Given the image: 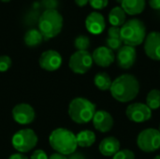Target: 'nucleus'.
Returning a JSON list of instances; mask_svg holds the SVG:
<instances>
[{
	"instance_id": "1",
	"label": "nucleus",
	"mask_w": 160,
	"mask_h": 159,
	"mask_svg": "<svg viewBox=\"0 0 160 159\" xmlns=\"http://www.w3.org/2000/svg\"><path fill=\"white\" fill-rule=\"evenodd\" d=\"M112 97L119 102H129L136 98L140 92V82L131 74H123L116 78L111 86Z\"/></svg>"
},
{
	"instance_id": "2",
	"label": "nucleus",
	"mask_w": 160,
	"mask_h": 159,
	"mask_svg": "<svg viewBox=\"0 0 160 159\" xmlns=\"http://www.w3.org/2000/svg\"><path fill=\"white\" fill-rule=\"evenodd\" d=\"M49 143L56 153L64 156H70L78 147L76 135L64 127L56 128L50 134Z\"/></svg>"
},
{
	"instance_id": "3",
	"label": "nucleus",
	"mask_w": 160,
	"mask_h": 159,
	"mask_svg": "<svg viewBox=\"0 0 160 159\" xmlns=\"http://www.w3.org/2000/svg\"><path fill=\"white\" fill-rule=\"evenodd\" d=\"M146 26L139 19H130L121 26V40L125 45L136 47L144 42Z\"/></svg>"
},
{
	"instance_id": "4",
	"label": "nucleus",
	"mask_w": 160,
	"mask_h": 159,
	"mask_svg": "<svg viewBox=\"0 0 160 159\" xmlns=\"http://www.w3.org/2000/svg\"><path fill=\"white\" fill-rule=\"evenodd\" d=\"M38 30L43 38L55 37L63 28V17L56 9H47L39 16Z\"/></svg>"
},
{
	"instance_id": "5",
	"label": "nucleus",
	"mask_w": 160,
	"mask_h": 159,
	"mask_svg": "<svg viewBox=\"0 0 160 159\" xmlns=\"http://www.w3.org/2000/svg\"><path fill=\"white\" fill-rule=\"evenodd\" d=\"M96 112V105L84 97L73 98L68 106L69 117L73 122L80 125L92 121Z\"/></svg>"
},
{
	"instance_id": "6",
	"label": "nucleus",
	"mask_w": 160,
	"mask_h": 159,
	"mask_svg": "<svg viewBox=\"0 0 160 159\" xmlns=\"http://www.w3.org/2000/svg\"><path fill=\"white\" fill-rule=\"evenodd\" d=\"M38 142V139L36 132L30 128H23L17 131L11 139L13 148L22 154L28 153L33 150Z\"/></svg>"
},
{
	"instance_id": "7",
	"label": "nucleus",
	"mask_w": 160,
	"mask_h": 159,
	"mask_svg": "<svg viewBox=\"0 0 160 159\" xmlns=\"http://www.w3.org/2000/svg\"><path fill=\"white\" fill-rule=\"evenodd\" d=\"M138 147L144 153H153L160 148V132L158 129L146 128L137 138Z\"/></svg>"
},
{
	"instance_id": "8",
	"label": "nucleus",
	"mask_w": 160,
	"mask_h": 159,
	"mask_svg": "<svg viewBox=\"0 0 160 159\" xmlns=\"http://www.w3.org/2000/svg\"><path fill=\"white\" fill-rule=\"evenodd\" d=\"M92 54L88 51H77L69 58V68L76 74H84L93 66Z\"/></svg>"
},
{
	"instance_id": "9",
	"label": "nucleus",
	"mask_w": 160,
	"mask_h": 159,
	"mask_svg": "<svg viewBox=\"0 0 160 159\" xmlns=\"http://www.w3.org/2000/svg\"><path fill=\"white\" fill-rule=\"evenodd\" d=\"M128 118L134 123H144L151 119L152 110L144 103H132L126 110Z\"/></svg>"
},
{
	"instance_id": "10",
	"label": "nucleus",
	"mask_w": 160,
	"mask_h": 159,
	"mask_svg": "<svg viewBox=\"0 0 160 159\" xmlns=\"http://www.w3.org/2000/svg\"><path fill=\"white\" fill-rule=\"evenodd\" d=\"M12 117L13 120L20 125H29L31 124L36 117L35 110L33 107L27 103H20L14 106L12 109Z\"/></svg>"
},
{
	"instance_id": "11",
	"label": "nucleus",
	"mask_w": 160,
	"mask_h": 159,
	"mask_svg": "<svg viewBox=\"0 0 160 159\" xmlns=\"http://www.w3.org/2000/svg\"><path fill=\"white\" fill-rule=\"evenodd\" d=\"M62 61V56L58 52L54 50H48L41 53L38 63L42 69L47 71H55L60 68Z\"/></svg>"
},
{
	"instance_id": "12",
	"label": "nucleus",
	"mask_w": 160,
	"mask_h": 159,
	"mask_svg": "<svg viewBox=\"0 0 160 159\" xmlns=\"http://www.w3.org/2000/svg\"><path fill=\"white\" fill-rule=\"evenodd\" d=\"M144 52L150 59L160 61V32L154 31L146 36Z\"/></svg>"
},
{
	"instance_id": "13",
	"label": "nucleus",
	"mask_w": 160,
	"mask_h": 159,
	"mask_svg": "<svg viewBox=\"0 0 160 159\" xmlns=\"http://www.w3.org/2000/svg\"><path fill=\"white\" fill-rule=\"evenodd\" d=\"M137 58V52L136 49L131 46H122L116 55V61L118 66L123 69H128L130 68L136 61Z\"/></svg>"
},
{
	"instance_id": "14",
	"label": "nucleus",
	"mask_w": 160,
	"mask_h": 159,
	"mask_svg": "<svg viewBox=\"0 0 160 159\" xmlns=\"http://www.w3.org/2000/svg\"><path fill=\"white\" fill-rule=\"evenodd\" d=\"M85 27L87 31L93 35L101 34L106 27V22H105V19L103 15L98 11L91 12L86 17Z\"/></svg>"
},
{
	"instance_id": "15",
	"label": "nucleus",
	"mask_w": 160,
	"mask_h": 159,
	"mask_svg": "<svg viewBox=\"0 0 160 159\" xmlns=\"http://www.w3.org/2000/svg\"><path fill=\"white\" fill-rule=\"evenodd\" d=\"M93 61L99 67H110L115 60V54L113 51L106 46L97 48L92 53Z\"/></svg>"
},
{
	"instance_id": "16",
	"label": "nucleus",
	"mask_w": 160,
	"mask_h": 159,
	"mask_svg": "<svg viewBox=\"0 0 160 159\" xmlns=\"http://www.w3.org/2000/svg\"><path fill=\"white\" fill-rule=\"evenodd\" d=\"M92 122L95 128L102 133L109 132L113 127V118L111 113L106 111L96 112Z\"/></svg>"
},
{
	"instance_id": "17",
	"label": "nucleus",
	"mask_w": 160,
	"mask_h": 159,
	"mask_svg": "<svg viewBox=\"0 0 160 159\" xmlns=\"http://www.w3.org/2000/svg\"><path fill=\"white\" fill-rule=\"evenodd\" d=\"M99 152L105 157H113L120 151V142L114 137H107L101 141L98 146Z\"/></svg>"
},
{
	"instance_id": "18",
	"label": "nucleus",
	"mask_w": 160,
	"mask_h": 159,
	"mask_svg": "<svg viewBox=\"0 0 160 159\" xmlns=\"http://www.w3.org/2000/svg\"><path fill=\"white\" fill-rule=\"evenodd\" d=\"M146 6L145 0H123L121 7L124 9L126 14L134 16L141 14Z\"/></svg>"
},
{
	"instance_id": "19",
	"label": "nucleus",
	"mask_w": 160,
	"mask_h": 159,
	"mask_svg": "<svg viewBox=\"0 0 160 159\" xmlns=\"http://www.w3.org/2000/svg\"><path fill=\"white\" fill-rule=\"evenodd\" d=\"M109 22L112 26H122L126 21V12L121 7H114L109 13Z\"/></svg>"
},
{
	"instance_id": "20",
	"label": "nucleus",
	"mask_w": 160,
	"mask_h": 159,
	"mask_svg": "<svg viewBox=\"0 0 160 159\" xmlns=\"http://www.w3.org/2000/svg\"><path fill=\"white\" fill-rule=\"evenodd\" d=\"M77 144L80 147H90L96 142V134L91 130H82L76 135Z\"/></svg>"
},
{
	"instance_id": "21",
	"label": "nucleus",
	"mask_w": 160,
	"mask_h": 159,
	"mask_svg": "<svg viewBox=\"0 0 160 159\" xmlns=\"http://www.w3.org/2000/svg\"><path fill=\"white\" fill-rule=\"evenodd\" d=\"M43 36L41 35V33L39 32L38 29H30L28 30L23 37L24 43L28 46V47H37L38 46L42 40H43Z\"/></svg>"
},
{
	"instance_id": "22",
	"label": "nucleus",
	"mask_w": 160,
	"mask_h": 159,
	"mask_svg": "<svg viewBox=\"0 0 160 159\" xmlns=\"http://www.w3.org/2000/svg\"><path fill=\"white\" fill-rule=\"evenodd\" d=\"M95 85L101 91H107L111 89L112 86V80L106 72H99L94 78Z\"/></svg>"
},
{
	"instance_id": "23",
	"label": "nucleus",
	"mask_w": 160,
	"mask_h": 159,
	"mask_svg": "<svg viewBox=\"0 0 160 159\" xmlns=\"http://www.w3.org/2000/svg\"><path fill=\"white\" fill-rule=\"evenodd\" d=\"M146 105L150 110H158L160 108V90L153 89L146 97Z\"/></svg>"
},
{
	"instance_id": "24",
	"label": "nucleus",
	"mask_w": 160,
	"mask_h": 159,
	"mask_svg": "<svg viewBox=\"0 0 160 159\" xmlns=\"http://www.w3.org/2000/svg\"><path fill=\"white\" fill-rule=\"evenodd\" d=\"M74 46L78 51H87L90 47V39L87 36L80 35L75 38Z\"/></svg>"
},
{
	"instance_id": "25",
	"label": "nucleus",
	"mask_w": 160,
	"mask_h": 159,
	"mask_svg": "<svg viewBox=\"0 0 160 159\" xmlns=\"http://www.w3.org/2000/svg\"><path fill=\"white\" fill-rule=\"evenodd\" d=\"M122 46H123V41L121 40V38L108 37L106 39V47H108L112 51H118Z\"/></svg>"
},
{
	"instance_id": "26",
	"label": "nucleus",
	"mask_w": 160,
	"mask_h": 159,
	"mask_svg": "<svg viewBox=\"0 0 160 159\" xmlns=\"http://www.w3.org/2000/svg\"><path fill=\"white\" fill-rule=\"evenodd\" d=\"M112 159H135V154L128 149H124L117 152L112 157Z\"/></svg>"
},
{
	"instance_id": "27",
	"label": "nucleus",
	"mask_w": 160,
	"mask_h": 159,
	"mask_svg": "<svg viewBox=\"0 0 160 159\" xmlns=\"http://www.w3.org/2000/svg\"><path fill=\"white\" fill-rule=\"evenodd\" d=\"M11 59L8 55H1L0 56V72L8 71L11 67Z\"/></svg>"
},
{
	"instance_id": "28",
	"label": "nucleus",
	"mask_w": 160,
	"mask_h": 159,
	"mask_svg": "<svg viewBox=\"0 0 160 159\" xmlns=\"http://www.w3.org/2000/svg\"><path fill=\"white\" fill-rule=\"evenodd\" d=\"M109 0H89L90 6L95 9H102L108 6Z\"/></svg>"
},
{
	"instance_id": "29",
	"label": "nucleus",
	"mask_w": 160,
	"mask_h": 159,
	"mask_svg": "<svg viewBox=\"0 0 160 159\" xmlns=\"http://www.w3.org/2000/svg\"><path fill=\"white\" fill-rule=\"evenodd\" d=\"M108 37L121 38V27L111 26L108 30Z\"/></svg>"
},
{
	"instance_id": "30",
	"label": "nucleus",
	"mask_w": 160,
	"mask_h": 159,
	"mask_svg": "<svg viewBox=\"0 0 160 159\" xmlns=\"http://www.w3.org/2000/svg\"><path fill=\"white\" fill-rule=\"evenodd\" d=\"M41 4L44 7L47 9H56V7L58 5L57 0H42Z\"/></svg>"
},
{
	"instance_id": "31",
	"label": "nucleus",
	"mask_w": 160,
	"mask_h": 159,
	"mask_svg": "<svg viewBox=\"0 0 160 159\" xmlns=\"http://www.w3.org/2000/svg\"><path fill=\"white\" fill-rule=\"evenodd\" d=\"M30 159H49V157H47L46 153L43 150L38 149L33 152V154L30 157Z\"/></svg>"
},
{
	"instance_id": "32",
	"label": "nucleus",
	"mask_w": 160,
	"mask_h": 159,
	"mask_svg": "<svg viewBox=\"0 0 160 159\" xmlns=\"http://www.w3.org/2000/svg\"><path fill=\"white\" fill-rule=\"evenodd\" d=\"M149 6L156 10L160 9V0H149Z\"/></svg>"
},
{
	"instance_id": "33",
	"label": "nucleus",
	"mask_w": 160,
	"mask_h": 159,
	"mask_svg": "<svg viewBox=\"0 0 160 159\" xmlns=\"http://www.w3.org/2000/svg\"><path fill=\"white\" fill-rule=\"evenodd\" d=\"M8 159H29L26 156H24L23 154L22 153H15L13 155H11Z\"/></svg>"
},
{
	"instance_id": "34",
	"label": "nucleus",
	"mask_w": 160,
	"mask_h": 159,
	"mask_svg": "<svg viewBox=\"0 0 160 159\" xmlns=\"http://www.w3.org/2000/svg\"><path fill=\"white\" fill-rule=\"evenodd\" d=\"M49 159H68V157L64 155H61V154H58V153H55V154H52Z\"/></svg>"
},
{
	"instance_id": "35",
	"label": "nucleus",
	"mask_w": 160,
	"mask_h": 159,
	"mask_svg": "<svg viewBox=\"0 0 160 159\" xmlns=\"http://www.w3.org/2000/svg\"><path fill=\"white\" fill-rule=\"evenodd\" d=\"M68 159H85V157L82 155V154H79V153H73L70 155L69 158Z\"/></svg>"
},
{
	"instance_id": "36",
	"label": "nucleus",
	"mask_w": 160,
	"mask_h": 159,
	"mask_svg": "<svg viewBox=\"0 0 160 159\" xmlns=\"http://www.w3.org/2000/svg\"><path fill=\"white\" fill-rule=\"evenodd\" d=\"M76 5L79 7H84L89 3V0H74Z\"/></svg>"
},
{
	"instance_id": "37",
	"label": "nucleus",
	"mask_w": 160,
	"mask_h": 159,
	"mask_svg": "<svg viewBox=\"0 0 160 159\" xmlns=\"http://www.w3.org/2000/svg\"><path fill=\"white\" fill-rule=\"evenodd\" d=\"M122 1H123V0H116V2H117V3H119L120 5H121V3H122Z\"/></svg>"
},
{
	"instance_id": "38",
	"label": "nucleus",
	"mask_w": 160,
	"mask_h": 159,
	"mask_svg": "<svg viewBox=\"0 0 160 159\" xmlns=\"http://www.w3.org/2000/svg\"><path fill=\"white\" fill-rule=\"evenodd\" d=\"M154 159H160V156H157V157H156Z\"/></svg>"
},
{
	"instance_id": "39",
	"label": "nucleus",
	"mask_w": 160,
	"mask_h": 159,
	"mask_svg": "<svg viewBox=\"0 0 160 159\" xmlns=\"http://www.w3.org/2000/svg\"><path fill=\"white\" fill-rule=\"evenodd\" d=\"M158 130H159V132H160V126H159V129H158Z\"/></svg>"
}]
</instances>
